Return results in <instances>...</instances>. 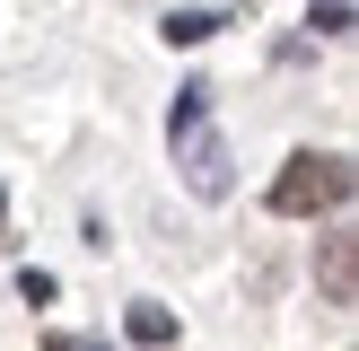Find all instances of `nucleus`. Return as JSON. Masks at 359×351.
<instances>
[{"mask_svg":"<svg viewBox=\"0 0 359 351\" xmlns=\"http://www.w3.org/2000/svg\"><path fill=\"white\" fill-rule=\"evenodd\" d=\"M351 202V158H316V150H298L290 167L272 176V211L280 220H316V211H342Z\"/></svg>","mask_w":359,"mask_h":351,"instance_id":"1","label":"nucleus"},{"mask_svg":"<svg viewBox=\"0 0 359 351\" xmlns=\"http://www.w3.org/2000/svg\"><path fill=\"white\" fill-rule=\"evenodd\" d=\"M175 140V167H184V185L202 193V202H219L228 193V140L210 132V123H184V132H167Z\"/></svg>","mask_w":359,"mask_h":351,"instance_id":"2","label":"nucleus"},{"mask_svg":"<svg viewBox=\"0 0 359 351\" xmlns=\"http://www.w3.org/2000/svg\"><path fill=\"white\" fill-rule=\"evenodd\" d=\"M316 281H325L333 307H351V298H359V237H325V246H316Z\"/></svg>","mask_w":359,"mask_h":351,"instance_id":"3","label":"nucleus"},{"mask_svg":"<svg viewBox=\"0 0 359 351\" xmlns=\"http://www.w3.org/2000/svg\"><path fill=\"white\" fill-rule=\"evenodd\" d=\"M123 325H132V343H140V351H167V343H175V316L158 307V298H140V307L123 316Z\"/></svg>","mask_w":359,"mask_h":351,"instance_id":"4","label":"nucleus"},{"mask_svg":"<svg viewBox=\"0 0 359 351\" xmlns=\"http://www.w3.org/2000/svg\"><path fill=\"white\" fill-rule=\"evenodd\" d=\"M219 27H228L219 9H167V27H158V35H167V44H210Z\"/></svg>","mask_w":359,"mask_h":351,"instance_id":"5","label":"nucleus"},{"mask_svg":"<svg viewBox=\"0 0 359 351\" xmlns=\"http://www.w3.org/2000/svg\"><path fill=\"white\" fill-rule=\"evenodd\" d=\"M316 35H351V0H325L316 9Z\"/></svg>","mask_w":359,"mask_h":351,"instance_id":"6","label":"nucleus"},{"mask_svg":"<svg viewBox=\"0 0 359 351\" xmlns=\"http://www.w3.org/2000/svg\"><path fill=\"white\" fill-rule=\"evenodd\" d=\"M18 298H27V307H44V298H53V272H35V263H27V272H18Z\"/></svg>","mask_w":359,"mask_h":351,"instance_id":"7","label":"nucleus"},{"mask_svg":"<svg viewBox=\"0 0 359 351\" xmlns=\"http://www.w3.org/2000/svg\"><path fill=\"white\" fill-rule=\"evenodd\" d=\"M44 351H114V343H88V333H53Z\"/></svg>","mask_w":359,"mask_h":351,"instance_id":"8","label":"nucleus"}]
</instances>
